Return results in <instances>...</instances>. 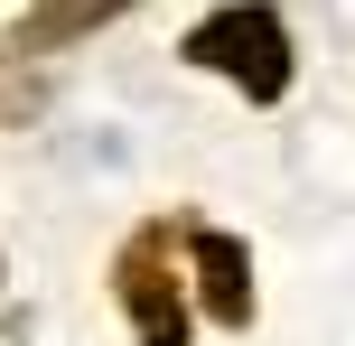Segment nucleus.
Instances as JSON below:
<instances>
[{"instance_id":"f257e3e1","label":"nucleus","mask_w":355,"mask_h":346,"mask_svg":"<svg viewBox=\"0 0 355 346\" xmlns=\"http://www.w3.org/2000/svg\"><path fill=\"white\" fill-rule=\"evenodd\" d=\"M178 56L206 75H225L243 103H281L290 94V28L271 0H225V10H206L187 37H178Z\"/></svg>"},{"instance_id":"7ed1b4c3","label":"nucleus","mask_w":355,"mask_h":346,"mask_svg":"<svg viewBox=\"0 0 355 346\" xmlns=\"http://www.w3.org/2000/svg\"><path fill=\"white\" fill-rule=\"evenodd\" d=\"M187 262H196V291H206V318L215 328H252V253L234 234H187Z\"/></svg>"},{"instance_id":"f03ea898","label":"nucleus","mask_w":355,"mask_h":346,"mask_svg":"<svg viewBox=\"0 0 355 346\" xmlns=\"http://www.w3.org/2000/svg\"><path fill=\"white\" fill-rule=\"evenodd\" d=\"M178 243L168 225H141V234L122 243V262H112V300L131 309V328L141 346H187V291H178Z\"/></svg>"}]
</instances>
